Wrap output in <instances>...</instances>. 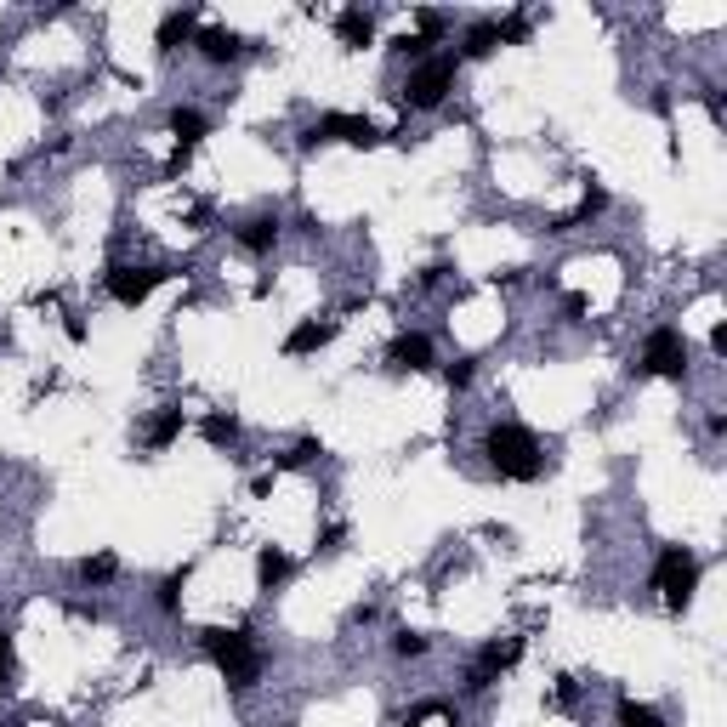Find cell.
Masks as SVG:
<instances>
[{"label":"cell","mask_w":727,"mask_h":727,"mask_svg":"<svg viewBox=\"0 0 727 727\" xmlns=\"http://www.w3.org/2000/svg\"><path fill=\"white\" fill-rule=\"evenodd\" d=\"M483 460H489V472H500L511 483H534L545 472L540 437L529 427H517V421H495V427L483 432Z\"/></svg>","instance_id":"obj_1"},{"label":"cell","mask_w":727,"mask_h":727,"mask_svg":"<svg viewBox=\"0 0 727 727\" xmlns=\"http://www.w3.org/2000/svg\"><path fill=\"white\" fill-rule=\"evenodd\" d=\"M205 654L233 688H256V677H262V654H256L250 631H205Z\"/></svg>","instance_id":"obj_2"},{"label":"cell","mask_w":727,"mask_h":727,"mask_svg":"<svg viewBox=\"0 0 727 727\" xmlns=\"http://www.w3.org/2000/svg\"><path fill=\"white\" fill-rule=\"evenodd\" d=\"M654 585L665 596V608H688L693 603V591H699V557L688 552V545H665L659 563H654Z\"/></svg>","instance_id":"obj_3"},{"label":"cell","mask_w":727,"mask_h":727,"mask_svg":"<svg viewBox=\"0 0 727 727\" xmlns=\"http://www.w3.org/2000/svg\"><path fill=\"white\" fill-rule=\"evenodd\" d=\"M319 142H347V148H375L381 132L364 114H319L313 125L301 132V148H319Z\"/></svg>","instance_id":"obj_4"},{"label":"cell","mask_w":727,"mask_h":727,"mask_svg":"<svg viewBox=\"0 0 727 727\" xmlns=\"http://www.w3.org/2000/svg\"><path fill=\"white\" fill-rule=\"evenodd\" d=\"M455 68H460V58H427L404 80V102L409 109H437V102L449 97V86H455Z\"/></svg>","instance_id":"obj_5"},{"label":"cell","mask_w":727,"mask_h":727,"mask_svg":"<svg viewBox=\"0 0 727 727\" xmlns=\"http://www.w3.org/2000/svg\"><path fill=\"white\" fill-rule=\"evenodd\" d=\"M165 279H171V273L153 268V262H114V268H109V296H114L120 307H142Z\"/></svg>","instance_id":"obj_6"},{"label":"cell","mask_w":727,"mask_h":727,"mask_svg":"<svg viewBox=\"0 0 727 727\" xmlns=\"http://www.w3.org/2000/svg\"><path fill=\"white\" fill-rule=\"evenodd\" d=\"M642 370L648 375H665V381H682L688 375V342H682V330L659 324L654 335H648V342H642Z\"/></svg>","instance_id":"obj_7"},{"label":"cell","mask_w":727,"mask_h":727,"mask_svg":"<svg viewBox=\"0 0 727 727\" xmlns=\"http://www.w3.org/2000/svg\"><path fill=\"white\" fill-rule=\"evenodd\" d=\"M517 659H523V637H506V642H489L483 648V659L466 670V693H483L489 682L500 677V670H511Z\"/></svg>","instance_id":"obj_8"},{"label":"cell","mask_w":727,"mask_h":727,"mask_svg":"<svg viewBox=\"0 0 727 727\" xmlns=\"http://www.w3.org/2000/svg\"><path fill=\"white\" fill-rule=\"evenodd\" d=\"M386 364H393V370H432V335H421V330L393 335V347H386Z\"/></svg>","instance_id":"obj_9"},{"label":"cell","mask_w":727,"mask_h":727,"mask_svg":"<svg viewBox=\"0 0 727 727\" xmlns=\"http://www.w3.org/2000/svg\"><path fill=\"white\" fill-rule=\"evenodd\" d=\"M233 239H239V250H250V256H268V250H273V239H279V216H273V211L245 216L239 227H233Z\"/></svg>","instance_id":"obj_10"},{"label":"cell","mask_w":727,"mask_h":727,"mask_svg":"<svg viewBox=\"0 0 727 727\" xmlns=\"http://www.w3.org/2000/svg\"><path fill=\"white\" fill-rule=\"evenodd\" d=\"M194 46H199L205 63H233V58H245V40L233 35V29H222V23H216V29H199Z\"/></svg>","instance_id":"obj_11"},{"label":"cell","mask_w":727,"mask_h":727,"mask_svg":"<svg viewBox=\"0 0 727 727\" xmlns=\"http://www.w3.org/2000/svg\"><path fill=\"white\" fill-rule=\"evenodd\" d=\"M335 342V319H307V324H296L290 335H284V353H290V358H301V353H319V347H330Z\"/></svg>","instance_id":"obj_12"},{"label":"cell","mask_w":727,"mask_h":727,"mask_svg":"<svg viewBox=\"0 0 727 727\" xmlns=\"http://www.w3.org/2000/svg\"><path fill=\"white\" fill-rule=\"evenodd\" d=\"M603 211H608V194H603V188H585V194H580V205H574V211H563V216L552 222V233H574L580 222H591V216H603Z\"/></svg>","instance_id":"obj_13"},{"label":"cell","mask_w":727,"mask_h":727,"mask_svg":"<svg viewBox=\"0 0 727 727\" xmlns=\"http://www.w3.org/2000/svg\"><path fill=\"white\" fill-rule=\"evenodd\" d=\"M176 437H182V409L165 404V409L142 427V444H148V449H165V444H176Z\"/></svg>","instance_id":"obj_14"},{"label":"cell","mask_w":727,"mask_h":727,"mask_svg":"<svg viewBox=\"0 0 727 727\" xmlns=\"http://www.w3.org/2000/svg\"><path fill=\"white\" fill-rule=\"evenodd\" d=\"M194 35H199V17L194 12H165V23H160V51L194 46Z\"/></svg>","instance_id":"obj_15"},{"label":"cell","mask_w":727,"mask_h":727,"mask_svg":"<svg viewBox=\"0 0 727 727\" xmlns=\"http://www.w3.org/2000/svg\"><path fill=\"white\" fill-rule=\"evenodd\" d=\"M290 568H296V563H290V557H284V552H279V545H262V552H256V580H262L268 591H273V585H284V580H290Z\"/></svg>","instance_id":"obj_16"},{"label":"cell","mask_w":727,"mask_h":727,"mask_svg":"<svg viewBox=\"0 0 727 727\" xmlns=\"http://www.w3.org/2000/svg\"><path fill=\"white\" fill-rule=\"evenodd\" d=\"M205 132H211V120H205L199 109H171V137L182 142V153H188V148H194Z\"/></svg>","instance_id":"obj_17"},{"label":"cell","mask_w":727,"mask_h":727,"mask_svg":"<svg viewBox=\"0 0 727 727\" xmlns=\"http://www.w3.org/2000/svg\"><path fill=\"white\" fill-rule=\"evenodd\" d=\"M335 35H342V46H370V40H375V17L353 6V12L335 17Z\"/></svg>","instance_id":"obj_18"},{"label":"cell","mask_w":727,"mask_h":727,"mask_svg":"<svg viewBox=\"0 0 727 727\" xmlns=\"http://www.w3.org/2000/svg\"><path fill=\"white\" fill-rule=\"evenodd\" d=\"M114 574H120V557H114V552H97V557L80 563V580H86V585H109Z\"/></svg>","instance_id":"obj_19"},{"label":"cell","mask_w":727,"mask_h":727,"mask_svg":"<svg viewBox=\"0 0 727 727\" xmlns=\"http://www.w3.org/2000/svg\"><path fill=\"white\" fill-rule=\"evenodd\" d=\"M495 46H500V29H495V23H472V29H466V58H489Z\"/></svg>","instance_id":"obj_20"},{"label":"cell","mask_w":727,"mask_h":727,"mask_svg":"<svg viewBox=\"0 0 727 727\" xmlns=\"http://www.w3.org/2000/svg\"><path fill=\"white\" fill-rule=\"evenodd\" d=\"M205 437H211L216 449H227V444H239V421L233 415H205V427H199Z\"/></svg>","instance_id":"obj_21"},{"label":"cell","mask_w":727,"mask_h":727,"mask_svg":"<svg viewBox=\"0 0 727 727\" xmlns=\"http://www.w3.org/2000/svg\"><path fill=\"white\" fill-rule=\"evenodd\" d=\"M182 585H188V568H176V574H165V580H160V591H153V603H160L165 614H176V603H182Z\"/></svg>","instance_id":"obj_22"},{"label":"cell","mask_w":727,"mask_h":727,"mask_svg":"<svg viewBox=\"0 0 727 727\" xmlns=\"http://www.w3.org/2000/svg\"><path fill=\"white\" fill-rule=\"evenodd\" d=\"M619 727H665V722H659V711L637 705V699H619Z\"/></svg>","instance_id":"obj_23"},{"label":"cell","mask_w":727,"mask_h":727,"mask_svg":"<svg viewBox=\"0 0 727 727\" xmlns=\"http://www.w3.org/2000/svg\"><path fill=\"white\" fill-rule=\"evenodd\" d=\"M393 654H398V659H421V654H427V637L398 631V637H393Z\"/></svg>","instance_id":"obj_24"},{"label":"cell","mask_w":727,"mask_h":727,"mask_svg":"<svg viewBox=\"0 0 727 727\" xmlns=\"http://www.w3.org/2000/svg\"><path fill=\"white\" fill-rule=\"evenodd\" d=\"M393 51H398V58H421V63H427V51H432V40H427V35H404V40H398Z\"/></svg>","instance_id":"obj_25"},{"label":"cell","mask_w":727,"mask_h":727,"mask_svg":"<svg viewBox=\"0 0 727 727\" xmlns=\"http://www.w3.org/2000/svg\"><path fill=\"white\" fill-rule=\"evenodd\" d=\"M444 381H449V393H466L472 386V364H444Z\"/></svg>","instance_id":"obj_26"},{"label":"cell","mask_w":727,"mask_h":727,"mask_svg":"<svg viewBox=\"0 0 727 727\" xmlns=\"http://www.w3.org/2000/svg\"><path fill=\"white\" fill-rule=\"evenodd\" d=\"M319 455H324V449L313 444V437H301V444H296L290 455H284V466H307V460H319Z\"/></svg>","instance_id":"obj_27"},{"label":"cell","mask_w":727,"mask_h":727,"mask_svg":"<svg viewBox=\"0 0 727 727\" xmlns=\"http://www.w3.org/2000/svg\"><path fill=\"white\" fill-rule=\"evenodd\" d=\"M6 682H12V631L0 626V688H6Z\"/></svg>","instance_id":"obj_28"},{"label":"cell","mask_w":727,"mask_h":727,"mask_svg":"<svg viewBox=\"0 0 727 727\" xmlns=\"http://www.w3.org/2000/svg\"><path fill=\"white\" fill-rule=\"evenodd\" d=\"M444 273H449V268H444V262H432V268H427V273H421V284H427V290H432V284H444Z\"/></svg>","instance_id":"obj_29"}]
</instances>
